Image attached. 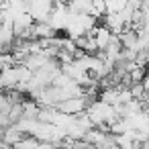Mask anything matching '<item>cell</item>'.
Wrapping results in <instances>:
<instances>
[{
    "mask_svg": "<svg viewBox=\"0 0 149 149\" xmlns=\"http://www.w3.org/2000/svg\"><path fill=\"white\" fill-rule=\"evenodd\" d=\"M55 10V0H29V15L35 23H47Z\"/></svg>",
    "mask_w": 149,
    "mask_h": 149,
    "instance_id": "obj_1",
    "label": "cell"
}]
</instances>
